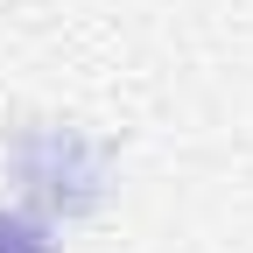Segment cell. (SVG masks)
<instances>
[{
    "label": "cell",
    "instance_id": "6da1fadb",
    "mask_svg": "<svg viewBox=\"0 0 253 253\" xmlns=\"http://www.w3.org/2000/svg\"><path fill=\"white\" fill-rule=\"evenodd\" d=\"M0 253H56V232L42 225L36 211L0 204Z\"/></svg>",
    "mask_w": 253,
    "mask_h": 253
}]
</instances>
